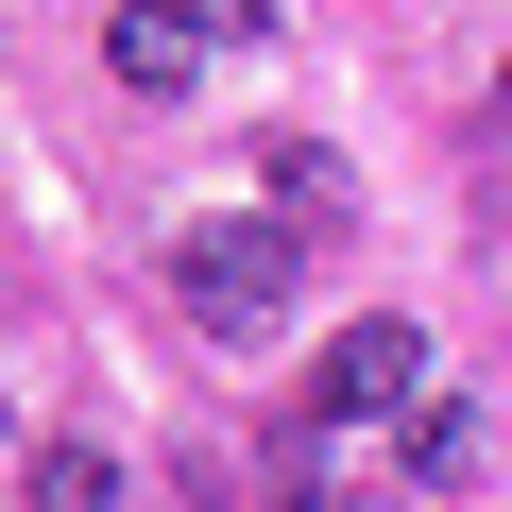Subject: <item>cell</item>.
Listing matches in <instances>:
<instances>
[{
  "label": "cell",
  "mask_w": 512,
  "mask_h": 512,
  "mask_svg": "<svg viewBox=\"0 0 512 512\" xmlns=\"http://www.w3.org/2000/svg\"><path fill=\"white\" fill-rule=\"evenodd\" d=\"M291 291H308L291 222H188V239H171V308H188L205 342H274Z\"/></svg>",
  "instance_id": "6da1fadb"
},
{
  "label": "cell",
  "mask_w": 512,
  "mask_h": 512,
  "mask_svg": "<svg viewBox=\"0 0 512 512\" xmlns=\"http://www.w3.org/2000/svg\"><path fill=\"white\" fill-rule=\"evenodd\" d=\"M376 410H427V342L410 325H342L325 376H308V427H376Z\"/></svg>",
  "instance_id": "7a4b0ae2"
},
{
  "label": "cell",
  "mask_w": 512,
  "mask_h": 512,
  "mask_svg": "<svg viewBox=\"0 0 512 512\" xmlns=\"http://www.w3.org/2000/svg\"><path fill=\"white\" fill-rule=\"evenodd\" d=\"M103 69H120L137 103H171V86L205 69V18H188V0H120V18H103Z\"/></svg>",
  "instance_id": "3957f363"
},
{
  "label": "cell",
  "mask_w": 512,
  "mask_h": 512,
  "mask_svg": "<svg viewBox=\"0 0 512 512\" xmlns=\"http://www.w3.org/2000/svg\"><path fill=\"white\" fill-rule=\"evenodd\" d=\"M274 444H291V512H393V495L359 478V444H342V427H308V410H291Z\"/></svg>",
  "instance_id": "277c9868"
},
{
  "label": "cell",
  "mask_w": 512,
  "mask_h": 512,
  "mask_svg": "<svg viewBox=\"0 0 512 512\" xmlns=\"http://www.w3.org/2000/svg\"><path fill=\"white\" fill-rule=\"evenodd\" d=\"M256 171H274V222H291V239H308V222H359V188H342V154H308V137H274Z\"/></svg>",
  "instance_id": "5b68a950"
},
{
  "label": "cell",
  "mask_w": 512,
  "mask_h": 512,
  "mask_svg": "<svg viewBox=\"0 0 512 512\" xmlns=\"http://www.w3.org/2000/svg\"><path fill=\"white\" fill-rule=\"evenodd\" d=\"M35 512H120V461L103 444H35Z\"/></svg>",
  "instance_id": "8992f818"
},
{
  "label": "cell",
  "mask_w": 512,
  "mask_h": 512,
  "mask_svg": "<svg viewBox=\"0 0 512 512\" xmlns=\"http://www.w3.org/2000/svg\"><path fill=\"white\" fill-rule=\"evenodd\" d=\"M410 478H478V410H461V393L410 410Z\"/></svg>",
  "instance_id": "52a82bcc"
},
{
  "label": "cell",
  "mask_w": 512,
  "mask_h": 512,
  "mask_svg": "<svg viewBox=\"0 0 512 512\" xmlns=\"http://www.w3.org/2000/svg\"><path fill=\"white\" fill-rule=\"evenodd\" d=\"M188 18H205V52H222V35H274V0H188Z\"/></svg>",
  "instance_id": "ba28073f"
},
{
  "label": "cell",
  "mask_w": 512,
  "mask_h": 512,
  "mask_svg": "<svg viewBox=\"0 0 512 512\" xmlns=\"http://www.w3.org/2000/svg\"><path fill=\"white\" fill-rule=\"evenodd\" d=\"M495 120H512V69H495Z\"/></svg>",
  "instance_id": "9c48e42d"
}]
</instances>
